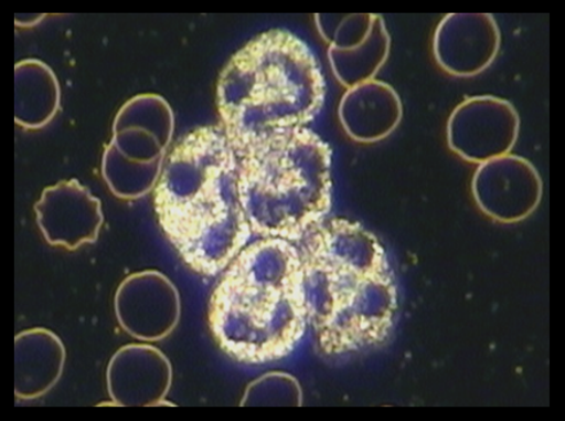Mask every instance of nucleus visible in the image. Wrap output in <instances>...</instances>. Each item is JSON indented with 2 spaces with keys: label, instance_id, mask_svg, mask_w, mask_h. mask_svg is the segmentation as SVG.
<instances>
[{
  "label": "nucleus",
  "instance_id": "obj_1",
  "mask_svg": "<svg viewBox=\"0 0 565 421\" xmlns=\"http://www.w3.org/2000/svg\"><path fill=\"white\" fill-rule=\"evenodd\" d=\"M300 256L308 323L322 354L358 352L390 337L397 288L373 233L348 220L321 223Z\"/></svg>",
  "mask_w": 565,
  "mask_h": 421
},
{
  "label": "nucleus",
  "instance_id": "obj_2",
  "mask_svg": "<svg viewBox=\"0 0 565 421\" xmlns=\"http://www.w3.org/2000/svg\"><path fill=\"white\" fill-rule=\"evenodd\" d=\"M162 231L188 266L214 276L243 252L252 228L239 197L238 156L222 127L174 147L153 191Z\"/></svg>",
  "mask_w": 565,
  "mask_h": 421
},
{
  "label": "nucleus",
  "instance_id": "obj_3",
  "mask_svg": "<svg viewBox=\"0 0 565 421\" xmlns=\"http://www.w3.org/2000/svg\"><path fill=\"white\" fill-rule=\"evenodd\" d=\"M307 324L300 251L282 239H262L243 249L230 263L209 307L216 345L243 364L289 356Z\"/></svg>",
  "mask_w": 565,
  "mask_h": 421
},
{
  "label": "nucleus",
  "instance_id": "obj_4",
  "mask_svg": "<svg viewBox=\"0 0 565 421\" xmlns=\"http://www.w3.org/2000/svg\"><path fill=\"white\" fill-rule=\"evenodd\" d=\"M327 83L315 54L290 31L269 30L224 67L216 105L237 156L270 137L305 128L320 113Z\"/></svg>",
  "mask_w": 565,
  "mask_h": 421
},
{
  "label": "nucleus",
  "instance_id": "obj_5",
  "mask_svg": "<svg viewBox=\"0 0 565 421\" xmlns=\"http://www.w3.org/2000/svg\"><path fill=\"white\" fill-rule=\"evenodd\" d=\"M331 148L315 131L291 129L238 156V189L252 232L300 241L331 208Z\"/></svg>",
  "mask_w": 565,
  "mask_h": 421
},
{
  "label": "nucleus",
  "instance_id": "obj_6",
  "mask_svg": "<svg viewBox=\"0 0 565 421\" xmlns=\"http://www.w3.org/2000/svg\"><path fill=\"white\" fill-rule=\"evenodd\" d=\"M115 314L124 331L142 341H159L175 330L181 318V298L160 272L128 277L115 295Z\"/></svg>",
  "mask_w": 565,
  "mask_h": 421
},
{
  "label": "nucleus",
  "instance_id": "obj_7",
  "mask_svg": "<svg viewBox=\"0 0 565 421\" xmlns=\"http://www.w3.org/2000/svg\"><path fill=\"white\" fill-rule=\"evenodd\" d=\"M473 192L486 214L513 223L536 209L543 185L527 160L505 155L482 164L475 176Z\"/></svg>",
  "mask_w": 565,
  "mask_h": 421
},
{
  "label": "nucleus",
  "instance_id": "obj_8",
  "mask_svg": "<svg viewBox=\"0 0 565 421\" xmlns=\"http://www.w3.org/2000/svg\"><path fill=\"white\" fill-rule=\"evenodd\" d=\"M35 212L45 240L68 251L95 243L104 222L99 200L75 179L44 190Z\"/></svg>",
  "mask_w": 565,
  "mask_h": 421
},
{
  "label": "nucleus",
  "instance_id": "obj_9",
  "mask_svg": "<svg viewBox=\"0 0 565 421\" xmlns=\"http://www.w3.org/2000/svg\"><path fill=\"white\" fill-rule=\"evenodd\" d=\"M168 357L149 345H129L108 364L107 391L116 407H159L172 387Z\"/></svg>",
  "mask_w": 565,
  "mask_h": 421
},
{
  "label": "nucleus",
  "instance_id": "obj_10",
  "mask_svg": "<svg viewBox=\"0 0 565 421\" xmlns=\"http://www.w3.org/2000/svg\"><path fill=\"white\" fill-rule=\"evenodd\" d=\"M337 30L322 31L331 43L330 61L338 80L348 90L373 81L390 51L388 31L379 15L360 14L343 19Z\"/></svg>",
  "mask_w": 565,
  "mask_h": 421
},
{
  "label": "nucleus",
  "instance_id": "obj_11",
  "mask_svg": "<svg viewBox=\"0 0 565 421\" xmlns=\"http://www.w3.org/2000/svg\"><path fill=\"white\" fill-rule=\"evenodd\" d=\"M339 115L348 136L371 144L388 137L397 128L402 107L390 85L370 81L348 90Z\"/></svg>",
  "mask_w": 565,
  "mask_h": 421
},
{
  "label": "nucleus",
  "instance_id": "obj_12",
  "mask_svg": "<svg viewBox=\"0 0 565 421\" xmlns=\"http://www.w3.org/2000/svg\"><path fill=\"white\" fill-rule=\"evenodd\" d=\"M15 345V387L20 400L41 399L58 383L64 372L66 350L56 334L31 329L18 335Z\"/></svg>",
  "mask_w": 565,
  "mask_h": 421
},
{
  "label": "nucleus",
  "instance_id": "obj_13",
  "mask_svg": "<svg viewBox=\"0 0 565 421\" xmlns=\"http://www.w3.org/2000/svg\"><path fill=\"white\" fill-rule=\"evenodd\" d=\"M477 119V118H475ZM467 120L455 113L450 123V146L461 158L471 162H487L505 156L515 144L518 119L512 107L494 119Z\"/></svg>",
  "mask_w": 565,
  "mask_h": 421
},
{
  "label": "nucleus",
  "instance_id": "obj_14",
  "mask_svg": "<svg viewBox=\"0 0 565 421\" xmlns=\"http://www.w3.org/2000/svg\"><path fill=\"white\" fill-rule=\"evenodd\" d=\"M300 386L296 378L284 372H269L246 388L242 407H300Z\"/></svg>",
  "mask_w": 565,
  "mask_h": 421
}]
</instances>
